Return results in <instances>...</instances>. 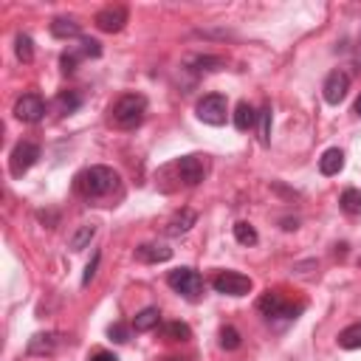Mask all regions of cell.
I'll return each instance as SVG.
<instances>
[{
    "label": "cell",
    "instance_id": "cell-1",
    "mask_svg": "<svg viewBox=\"0 0 361 361\" xmlns=\"http://www.w3.org/2000/svg\"><path fill=\"white\" fill-rule=\"evenodd\" d=\"M73 186L87 200L90 197H104V195H110L118 186V175L110 166H102L99 164V166H87L85 172H79L76 180H73Z\"/></svg>",
    "mask_w": 361,
    "mask_h": 361
},
{
    "label": "cell",
    "instance_id": "cell-2",
    "mask_svg": "<svg viewBox=\"0 0 361 361\" xmlns=\"http://www.w3.org/2000/svg\"><path fill=\"white\" fill-rule=\"evenodd\" d=\"M144 113H147V99H144L141 93H124V96H118L116 104L110 107V118H113V124L121 127V130L138 127L141 118H144Z\"/></svg>",
    "mask_w": 361,
    "mask_h": 361
},
{
    "label": "cell",
    "instance_id": "cell-3",
    "mask_svg": "<svg viewBox=\"0 0 361 361\" xmlns=\"http://www.w3.org/2000/svg\"><path fill=\"white\" fill-rule=\"evenodd\" d=\"M166 282H169V288L175 293L186 296V299H197L200 290H203V279H200V274L195 268H175V271H169Z\"/></svg>",
    "mask_w": 361,
    "mask_h": 361
},
{
    "label": "cell",
    "instance_id": "cell-4",
    "mask_svg": "<svg viewBox=\"0 0 361 361\" xmlns=\"http://www.w3.org/2000/svg\"><path fill=\"white\" fill-rule=\"evenodd\" d=\"M212 288L223 296H245L251 290V276H245L240 271H220L212 279Z\"/></svg>",
    "mask_w": 361,
    "mask_h": 361
},
{
    "label": "cell",
    "instance_id": "cell-5",
    "mask_svg": "<svg viewBox=\"0 0 361 361\" xmlns=\"http://www.w3.org/2000/svg\"><path fill=\"white\" fill-rule=\"evenodd\" d=\"M195 113H197V118H200L203 124H212V127L226 124V96H220V93L203 96V99L197 102Z\"/></svg>",
    "mask_w": 361,
    "mask_h": 361
},
{
    "label": "cell",
    "instance_id": "cell-6",
    "mask_svg": "<svg viewBox=\"0 0 361 361\" xmlns=\"http://www.w3.org/2000/svg\"><path fill=\"white\" fill-rule=\"evenodd\" d=\"M39 158V144L34 141H20L14 149H11V158H8V169L14 178H23Z\"/></svg>",
    "mask_w": 361,
    "mask_h": 361
},
{
    "label": "cell",
    "instance_id": "cell-7",
    "mask_svg": "<svg viewBox=\"0 0 361 361\" xmlns=\"http://www.w3.org/2000/svg\"><path fill=\"white\" fill-rule=\"evenodd\" d=\"M257 307H259L268 319H296V313L302 310V305H288L279 293H271V290L259 296Z\"/></svg>",
    "mask_w": 361,
    "mask_h": 361
},
{
    "label": "cell",
    "instance_id": "cell-8",
    "mask_svg": "<svg viewBox=\"0 0 361 361\" xmlns=\"http://www.w3.org/2000/svg\"><path fill=\"white\" fill-rule=\"evenodd\" d=\"M324 102L327 104H338L344 96H347V90H350V73L347 71H330L327 73V79H324Z\"/></svg>",
    "mask_w": 361,
    "mask_h": 361
},
{
    "label": "cell",
    "instance_id": "cell-9",
    "mask_svg": "<svg viewBox=\"0 0 361 361\" xmlns=\"http://www.w3.org/2000/svg\"><path fill=\"white\" fill-rule=\"evenodd\" d=\"M14 116H17L20 121H25V124H34V121H39V118L45 116V102H42L37 93H25V96L17 99Z\"/></svg>",
    "mask_w": 361,
    "mask_h": 361
},
{
    "label": "cell",
    "instance_id": "cell-10",
    "mask_svg": "<svg viewBox=\"0 0 361 361\" xmlns=\"http://www.w3.org/2000/svg\"><path fill=\"white\" fill-rule=\"evenodd\" d=\"M175 166H178V175L186 186H197L206 175V161L200 155H180Z\"/></svg>",
    "mask_w": 361,
    "mask_h": 361
},
{
    "label": "cell",
    "instance_id": "cell-11",
    "mask_svg": "<svg viewBox=\"0 0 361 361\" xmlns=\"http://www.w3.org/2000/svg\"><path fill=\"white\" fill-rule=\"evenodd\" d=\"M93 23H96L99 31L116 34V31H121V28L127 25V8H124V6H107V8H102V11L96 14Z\"/></svg>",
    "mask_w": 361,
    "mask_h": 361
},
{
    "label": "cell",
    "instance_id": "cell-12",
    "mask_svg": "<svg viewBox=\"0 0 361 361\" xmlns=\"http://www.w3.org/2000/svg\"><path fill=\"white\" fill-rule=\"evenodd\" d=\"M59 347V336L56 333H37L28 338V355H54Z\"/></svg>",
    "mask_w": 361,
    "mask_h": 361
},
{
    "label": "cell",
    "instance_id": "cell-13",
    "mask_svg": "<svg viewBox=\"0 0 361 361\" xmlns=\"http://www.w3.org/2000/svg\"><path fill=\"white\" fill-rule=\"evenodd\" d=\"M135 259L138 262H166V259H172V248L161 245V243H144L135 248Z\"/></svg>",
    "mask_w": 361,
    "mask_h": 361
},
{
    "label": "cell",
    "instance_id": "cell-14",
    "mask_svg": "<svg viewBox=\"0 0 361 361\" xmlns=\"http://www.w3.org/2000/svg\"><path fill=\"white\" fill-rule=\"evenodd\" d=\"M195 223H197V214H195L192 209H180L178 214H172V217H169V223H166V234H169V237L186 234Z\"/></svg>",
    "mask_w": 361,
    "mask_h": 361
},
{
    "label": "cell",
    "instance_id": "cell-15",
    "mask_svg": "<svg viewBox=\"0 0 361 361\" xmlns=\"http://www.w3.org/2000/svg\"><path fill=\"white\" fill-rule=\"evenodd\" d=\"M344 169V152L338 149V147H330V149H324V155L319 158V172L322 175H338Z\"/></svg>",
    "mask_w": 361,
    "mask_h": 361
},
{
    "label": "cell",
    "instance_id": "cell-16",
    "mask_svg": "<svg viewBox=\"0 0 361 361\" xmlns=\"http://www.w3.org/2000/svg\"><path fill=\"white\" fill-rule=\"evenodd\" d=\"M51 34L56 39H71V37H79L82 34V25L76 20H71V17H56L51 23Z\"/></svg>",
    "mask_w": 361,
    "mask_h": 361
},
{
    "label": "cell",
    "instance_id": "cell-17",
    "mask_svg": "<svg viewBox=\"0 0 361 361\" xmlns=\"http://www.w3.org/2000/svg\"><path fill=\"white\" fill-rule=\"evenodd\" d=\"M158 324H161V310H158V307H144V310H141V313H135V319H133L135 333L155 330Z\"/></svg>",
    "mask_w": 361,
    "mask_h": 361
},
{
    "label": "cell",
    "instance_id": "cell-18",
    "mask_svg": "<svg viewBox=\"0 0 361 361\" xmlns=\"http://www.w3.org/2000/svg\"><path fill=\"white\" fill-rule=\"evenodd\" d=\"M96 237V226L93 223H82L73 234H71V240H68V248L71 251H82V248H87L90 245V240Z\"/></svg>",
    "mask_w": 361,
    "mask_h": 361
},
{
    "label": "cell",
    "instance_id": "cell-19",
    "mask_svg": "<svg viewBox=\"0 0 361 361\" xmlns=\"http://www.w3.org/2000/svg\"><path fill=\"white\" fill-rule=\"evenodd\" d=\"M254 121H257V110L248 104V102H240L237 104V110H234V127L237 130H251L254 127Z\"/></svg>",
    "mask_w": 361,
    "mask_h": 361
},
{
    "label": "cell",
    "instance_id": "cell-20",
    "mask_svg": "<svg viewBox=\"0 0 361 361\" xmlns=\"http://www.w3.org/2000/svg\"><path fill=\"white\" fill-rule=\"evenodd\" d=\"M161 336L169 338V341H189L192 338V330L183 322H166V324H161Z\"/></svg>",
    "mask_w": 361,
    "mask_h": 361
},
{
    "label": "cell",
    "instance_id": "cell-21",
    "mask_svg": "<svg viewBox=\"0 0 361 361\" xmlns=\"http://www.w3.org/2000/svg\"><path fill=\"white\" fill-rule=\"evenodd\" d=\"M338 206L344 214H361V189H344L338 197Z\"/></svg>",
    "mask_w": 361,
    "mask_h": 361
},
{
    "label": "cell",
    "instance_id": "cell-22",
    "mask_svg": "<svg viewBox=\"0 0 361 361\" xmlns=\"http://www.w3.org/2000/svg\"><path fill=\"white\" fill-rule=\"evenodd\" d=\"M338 347H344V350H358V347H361V322L347 324V327L338 333Z\"/></svg>",
    "mask_w": 361,
    "mask_h": 361
},
{
    "label": "cell",
    "instance_id": "cell-23",
    "mask_svg": "<svg viewBox=\"0 0 361 361\" xmlns=\"http://www.w3.org/2000/svg\"><path fill=\"white\" fill-rule=\"evenodd\" d=\"M56 110L59 113H73V110H79V104H82V96L76 93V90H62L59 96H56Z\"/></svg>",
    "mask_w": 361,
    "mask_h": 361
},
{
    "label": "cell",
    "instance_id": "cell-24",
    "mask_svg": "<svg viewBox=\"0 0 361 361\" xmlns=\"http://www.w3.org/2000/svg\"><path fill=\"white\" fill-rule=\"evenodd\" d=\"M14 54H17L20 62H31V59H34V39H31L28 34H17V39H14Z\"/></svg>",
    "mask_w": 361,
    "mask_h": 361
},
{
    "label": "cell",
    "instance_id": "cell-25",
    "mask_svg": "<svg viewBox=\"0 0 361 361\" xmlns=\"http://www.w3.org/2000/svg\"><path fill=\"white\" fill-rule=\"evenodd\" d=\"M234 240H237L240 245H254L259 237H257V228H254L251 223L240 220V223H234Z\"/></svg>",
    "mask_w": 361,
    "mask_h": 361
},
{
    "label": "cell",
    "instance_id": "cell-26",
    "mask_svg": "<svg viewBox=\"0 0 361 361\" xmlns=\"http://www.w3.org/2000/svg\"><path fill=\"white\" fill-rule=\"evenodd\" d=\"M71 51H73L79 59H85V56H93V59H96V56H102V42H99V39H82V42L73 45Z\"/></svg>",
    "mask_w": 361,
    "mask_h": 361
},
{
    "label": "cell",
    "instance_id": "cell-27",
    "mask_svg": "<svg viewBox=\"0 0 361 361\" xmlns=\"http://www.w3.org/2000/svg\"><path fill=\"white\" fill-rule=\"evenodd\" d=\"M189 65H192L195 71H206V73H212V71H220V68H223V59H220V56H209V54H203V56L189 59Z\"/></svg>",
    "mask_w": 361,
    "mask_h": 361
},
{
    "label": "cell",
    "instance_id": "cell-28",
    "mask_svg": "<svg viewBox=\"0 0 361 361\" xmlns=\"http://www.w3.org/2000/svg\"><path fill=\"white\" fill-rule=\"evenodd\" d=\"M257 133H259V144H268L271 141V107L265 104L259 113H257Z\"/></svg>",
    "mask_w": 361,
    "mask_h": 361
},
{
    "label": "cell",
    "instance_id": "cell-29",
    "mask_svg": "<svg viewBox=\"0 0 361 361\" xmlns=\"http://www.w3.org/2000/svg\"><path fill=\"white\" fill-rule=\"evenodd\" d=\"M220 347H223V350H237V347H240V333H237L231 324H226V327L220 330Z\"/></svg>",
    "mask_w": 361,
    "mask_h": 361
},
{
    "label": "cell",
    "instance_id": "cell-30",
    "mask_svg": "<svg viewBox=\"0 0 361 361\" xmlns=\"http://www.w3.org/2000/svg\"><path fill=\"white\" fill-rule=\"evenodd\" d=\"M96 265H99V251H93V259L85 265V274H82V285H90L93 276H96Z\"/></svg>",
    "mask_w": 361,
    "mask_h": 361
},
{
    "label": "cell",
    "instance_id": "cell-31",
    "mask_svg": "<svg viewBox=\"0 0 361 361\" xmlns=\"http://www.w3.org/2000/svg\"><path fill=\"white\" fill-rule=\"evenodd\" d=\"M76 62H79V56H76L73 51H65L62 59H59V65H62L65 73H73V71H76Z\"/></svg>",
    "mask_w": 361,
    "mask_h": 361
},
{
    "label": "cell",
    "instance_id": "cell-32",
    "mask_svg": "<svg viewBox=\"0 0 361 361\" xmlns=\"http://www.w3.org/2000/svg\"><path fill=\"white\" fill-rule=\"evenodd\" d=\"M107 336H110L113 341H118V344H124L130 333H127V327H124V324H110V327H107Z\"/></svg>",
    "mask_w": 361,
    "mask_h": 361
},
{
    "label": "cell",
    "instance_id": "cell-33",
    "mask_svg": "<svg viewBox=\"0 0 361 361\" xmlns=\"http://www.w3.org/2000/svg\"><path fill=\"white\" fill-rule=\"evenodd\" d=\"M87 361H118L113 353H107V350H99V353H93Z\"/></svg>",
    "mask_w": 361,
    "mask_h": 361
},
{
    "label": "cell",
    "instance_id": "cell-34",
    "mask_svg": "<svg viewBox=\"0 0 361 361\" xmlns=\"http://www.w3.org/2000/svg\"><path fill=\"white\" fill-rule=\"evenodd\" d=\"M355 113H358V116H361V96H358V99H355Z\"/></svg>",
    "mask_w": 361,
    "mask_h": 361
}]
</instances>
